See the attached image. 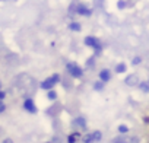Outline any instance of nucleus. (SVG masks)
Wrapping results in <instances>:
<instances>
[{"mask_svg":"<svg viewBox=\"0 0 149 143\" xmlns=\"http://www.w3.org/2000/svg\"><path fill=\"white\" fill-rule=\"evenodd\" d=\"M101 139V131H94V133H89L84 137V142L85 143H94V142H98Z\"/></svg>","mask_w":149,"mask_h":143,"instance_id":"obj_5","label":"nucleus"},{"mask_svg":"<svg viewBox=\"0 0 149 143\" xmlns=\"http://www.w3.org/2000/svg\"><path fill=\"white\" fill-rule=\"evenodd\" d=\"M140 89H142L143 92H148V89H149V86H148V82H142V83H140Z\"/></svg>","mask_w":149,"mask_h":143,"instance_id":"obj_15","label":"nucleus"},{"mask_svg":"<svg viewBox=\"0 0 149 143\" xmlns=\"http://www.w3.org/2000/svg\"><path fill=\"white\" fill-rule=\"evenodd\" d=\"M58 82H60V75L54 73V75H51L50 78H47L45 81L41 82V88H42V89H47V91H51L53 86H54L56 83H58Z\"/></svg>","mask_w":149,"mask_h":143,"instance_id":"obj_1","label":"nucleus"},{"mask_svg":"<svg viewBox=\"0 0 149 143\" xmlns=\"http://www.w3.org/2000/svg\"><path fill=\"white\" fill-rule=\"evenodd\" d=\"M81 24L79 22H70L69 24V29L70 31H73V32H78V31H81Z\"/></svg>","mask_w":149,"mask_h":143,"instance_id":"obj_10","label":"nucleus"},{"mask_svg":"<svg viewBox=\"0 0 149 143\" xmlns=\"http://www.w3.org/2000/svg\"><path fill=\"white\" fill-rule=\"evenodd\" d=\"M5 110H6V105H5V104H3L2 101H0V112H3Z\"/></svg>","mask_w":149,"mask_h":143,"instance_id":"obj_19","label":"nucleus"},{"mask_svg":"<svg viewBox=\"0 0 149 143\" xmlns=\"http://www.w3.org/2000/svg\"><path fill=\"white\" fill-rule=\"evenodd\" d=\"M85 44L88 45V47H92L97 53H100L101 50H102V42H101V40H98L97 37H91V35H88V37H85Z\"/></svg>","mask_w":149,"mask_h":143,"instance_id":"obj_3","label":"nucleus"},{"mask_svg":"<svg viewBox=\"0 0 149 143\" xmlns=\"http://www.w3.org/2000/svg\"><path fill=\"white\" fill-rule=\"evenodd\" d=\"M56 98H57V94L54 91H50L48 92V99H56Z\"/></svg>","mask_w":149,"mask_h":143,"instance_id":"obj_16","label":"nucleus"},{"mask_svg":"<svg viewBox=\"0 0 149 143\" xmlns=\"http://www.w3.org/2000/svg\"><path fill=\"white\" fill-rule=\"evenodd\" d=\"M126 85H129V86H134V85H137V76L136 75H130V76H127L126 78Z\"/></svg>","mask_w":149,"mask_h":143,"instance_id":"obj_8","label":"nucleus"},{"mask_svg":"<svg viewBox=\"0 0 149 143\" xmlns=\"http://www.w3.org/2000/svg\"><path fill=\"white\" fill-rule=\"evenodd\" d=\"M73 126H78L81 128H86V121H85L84 117H79V118H76V120L73 121Z\"/></svg>","mask_w":149,"mask_h":143,"instance_id":"obj_9","label":"nucleus"},{"mask_svg":"<svg viewBox=\"0 0 149 143\" xmlns=\"http://www.w3.org/2000/svg\"><path fill=\"white\" fill-rule=\"evenodd\" d=\"M66 69H67V72L73 78H82V75H84V70L76 63H67L66 64Z\"/></svg>","mask_w":149,"mask_h":143,"instance_id":"obj_4","label":"nucleus"},{"mask_svg":"<svg viewBox=\"0 0 149 143\" xmlns=\"http://www.w3.org/2000/svg\"><path fill=\"white\" fill-rule=\"evenodd\" d=\"M81 139V133H72L69 137H67V143H74L76 140Z\"/></svg>","mask_w":149,"mask_h":143,"instance_id":"obj_11","label":"nucleus"},{"mask_svg":"<svg viewBox=\"0 0 149 143\" xmlns=\"http://www.w3.org/2000/svg\"><path fill=\"white\" fill-rule=\"evenodd\" d=\"M24 108L26 110V111H29V112H37L38 110H37V105L34 104V101L31 99V98H26L25 99V102H24Z\"/></svg>","mask_w":149,"mask_h":143,"instance_id":"obj_6","label":"nucleus"},{"mask_svg":"<svg viewBox=\"0 0 149 143\" xmlns=\"http://www.w3.org/2000/svg\"><path fill=\"white\" fill-rule=\"evenodd\" d=\"M5 96H6V94H5L3 91H0V101H2V99H3Z\"/></svg>","mask_w":149,"mask_h":143,"instance_id":"obj_20","label":"nucleus"},{"mask_svg":"<svg viewBox=\"0 0 149 143\" xmlns=\"http://www.w3.org/2000/svg\"><path fill=\"white\" fill-rule=\"evenodd\" d=\"M98 78H100V82H102V83L108 82V81L111 79V73H110V70H108V69H102V70L100 72Z\"/></svg>","mask_w":149,"mask_h":143,"instance_id":"obj_7","label":"nucleus"},{"mask_svg":"<svg viewBox=\"0 0 149 143\" xmlns=\"http://www.w3.org/2000/svg\"><path fill=\"white\" fill-rule=\"evenodd\" d=\"M70 10L72 12H76L78 15H84V16H91L92 15V10H91V8H88L86 5H84V3H79V5H72V8H70Z\"/></svg>","mask_w":149,"mask_h":143,"instance_id":"obj_2","label":"nucleus"},{"mask_svg":"<svg viewBox=\"0 0 149 143\" xmlns=\"http://www.w3.org/2000/svg\"><path fill=\"white\" fill-rule=\"evenodd\" d=\"M140 61H142V58H140V57H134V58H133V61H132V63H133V64H134V66H136V64H137V63H140Z\"/></svg>","mask_w":149,"mask_h":143,"instance_id":"obj_18","label":"nucleus"},{"mask_svg":"<svg viewBox=\"0 0 149 143\" xmlns=\"http://www.w3.org/2000/svg\"><path fill=\"white\" fill-rule=\"evenodd\" d=\"M3 143H13V140H12V139H5Z\"/></svg>","mask_w":149,"mask_h":143,"instance_id":"obj_21","label":"nucleus"},{"mask_svg":"<svg viewBox=\"0 0 149 143\" xmlns=\"http://www.w3.org/2000/svg\"><path fill=\"white\" fill-rule=\"evenodd\" d=\"M94 89H95V91H102V89H104V83H102V82H97V83L94 85Z\"/></svg>","mask_w":149,"mask_h":143,"instance_id":"obj_13","label":"nucleus"},{"mask_svg":"<svg viewBox=\"0 0 149 143\" xmlns=\"http://www.w3.org/2000/svg\"><path fill=\"white\" fill-rule=\"evenodd\" d=\"M0 91H2V82H0Z\"/></svg>","mask_w":149,"mask_h":143,"instance_id":"obj_22","label":"nucleus"},{"mask_svg":"<svg viewBox=\"0 0 149 143\" xmlns=\"http://www.w3.org/2000/svg\"><path fill=\"white\" fill-rule=\"evenodd\" d=\"M118 131H120V133H127V131H129V128H127L126 126H123V124H121V126H118Z\"/></svg>","mask_w":149,"mask_h":143,"instance_id":"obj_17","label":"nucleus"},{"mask_svg":"<svg viewBox=\"0 0 149 143\" xmlns=\"http://www.w3.org/2000/svg\"><path fill=\"white\" fill-rule=\"evenodd\" d=\"M116 72H117V73H124V72H126V64H124V63H120V64L116 67Z\"/></svg>","mask_w":149,"mask_h":143,"instance_id":"obj_12","label":"nucleus"},{"mask_svg":"<svg viewBox=\"0 0 149 143\" xmlns=\"http://www.w3.org/2000/svg\"><path fill=\"white\" fill-rule=\"evenodd\" d=\"M114 143H127V140H126V137L120 136V137H116L114 139Z\"/></svg>","mask_w":149,"mask_h":143,"instance_id":"obj_14","label":"nucleus"}]
</instances>
